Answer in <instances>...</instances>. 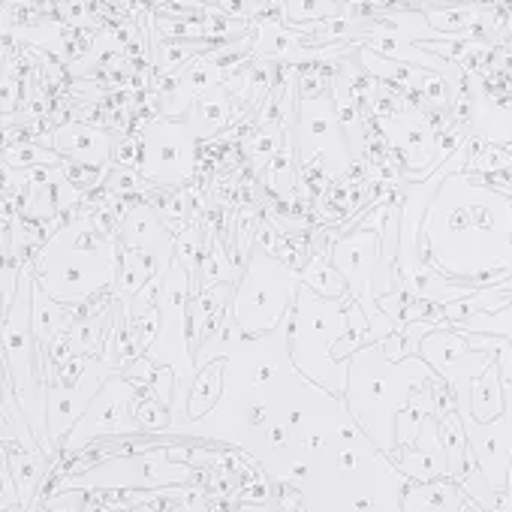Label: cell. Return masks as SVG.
I'll return each mask as SVG.
<instances>
[{"label":"cell","mask_w":512,"mask_h":512,"mask_svg":"<svg viewBox=\"0 0 512 512\" xmlns=\"http://www.w3.org/2000/svg\"><path fill=\"white\" fill-rule=\"evenodd\" d=\"M419 235L425 260L452 284L482 290L512 278V196L449 178Z\"/></svg>","instance_id":"obj_1"},{"label":"cell","mask_w":512,"mask_h":512,"mask_svg":"<svg viewBox=\"0 0 512 512\" xmlns=\"http://www.w3.org/2000/svg\"><path fill=\"white\" fill-rule=\"evenodd\" d=\"M293 485L308 512H404L410 476L365 434L305 449V473Z\"/></svg>","instance_id":"obj_2"},{"label":"cell","mask_w":512,"mask_h":512,"mask_svg":"<svg viewBox=\"0 0 512 512\" xmlns=\"http://www.w3.org/2000/svg\"><path fill=\"white\" fill-rule=\"evenodd\" d=\"M440 374L422 356L392 359L383 341L365 344L347 356V410L356 425L374 440L389 458L398 452L395 425L401 410L410 404L413 392Z\"/></svg>","instance_id":"obj_3"},{"label":"cell","mask_w":512,"mask_h":512,"mask_svg":"<svg viewBox=\"0 0 512 512\" xmlns=\"http://www.w3.org/2000/svg\"><path fill=\"white\" fill-rule=\"evenodd\" d=\"M353 299H323L299 281L296 305L290 311V356L293 365L332 395L347 392V359H335V347L350 332Z\"/></svg>","instance_id":"obj_4"},{"label":"cell","mask_w":512,"mask_h":512,"mask_svg":"<svg viewBox=\"0 0 512 512\" xmlns=\"http://www.w3.org/2000/svg\"><path fill=\"white\" fill-rule=\"evenodd\" d=\"M40 287L61 305L79 302L103 290L115 275L112 244H94V232L67 229L40 253Z\"/></svg>","instance_id":"obj_5"},{"label":"cell","mask_w":512,"mask_h":512,"mask_svg":"<svg viewBox=\"0 0 512 512\" xmlns=\"http://www.w3.org/2000/svg\"><path fill=\"white\" fill-rule=\"evenodd\" d=\"M296 281L287 269H281L269 253H256L250 260V272L232 299V320L235 326L256 338L269 335L284 326V317L296 305Z\"/></svg>","instance_id":"obj_6"},{"label":"cell","mask_w":512,"mask_h":512,"mask_svg":"<svg viewBox=\"0 0 512 512\" xmlns=\"http://www.w3.org/2000/svg\"><path fill=\"white\" fill-rule=\"evenodd\" d=\"M46 368H49L46 377H52L46 389V425H49V440L55 446L73 431V425L82 419L88 404L97 398V392L115 377V368L109 356L97 359L88 353L73 356L58 368L46 356Z\"/></svg>","instance_id":"obj_7"},{"label":"cell","mask_w":512,"mask_h":512,"mask_svg":"<svg viewBox=\"0 0 512 512\" xmlns=\"http://www.w3.org/2000/svg\"><path fill=\"white\" fill-rule=\"evenodd\" d=\"M193 479L187 464L169 461V449H157L148 455L109 458L103 464L88 467L85 473H67L55 491H106V488H163L184 485Z\"/></svg>","instance_id":"obj_8"},{"label":"cell","mask_w":512,"mask_h":512,"mask_svg":"<svg viewBox=\"0 0 512 512\" xmlns=\"http://www.w3.org/2000/svg\"><path fill=\"white\" fill-rule=\"evenodd\" d=\"M377 253H380L377 250V232L362 229L350 238H341L332 247V266L344 278L347 293L359 305V311L365 314L368 326H374V341H383L386 335H395L401 329L395 326V320H386L374 302V281L371 278L377 269Z\"/></svg>","instance_id":"obj_9"},{"label":"cell","mask_w":512,"mask_h":512,"mask_svg":"<svg viewBox=\"0 0 512 512\" xmlns=\"http://www.w3.org/2000/svg\"><path fill=\"white\" fill-rule=\"evenodd\" d=\"M133 401H136V383L127 374H115L97 392V398L88 404V410L73 425V431L64 437V449L82 452V446H88L91 440L136 431L139 422H136V404Z\"/></svg>","instance_id":"obj_10"},{"label":"cell","mask_w":512,"mask_h":512,"mask_svg":"<svg viewBox=\"0 0 512 512\" xmlns=\"http://www.w3.org/2000/svg\"><path fill=\"white\" fill-rule=\"evenodd\" d=\"M467 431V443L491 491H506L512 470V380H503V413L491 422H476L470 410H455Z\"/></svg>","instance_id":"obj_11"},{"label":"cell","mask_w":512,"mask_h":512,"mask_svg":"<svg viewBox=\"0 0 512 512\" xmlns=\"http://www.w3.org/2000/svg\"><path fill=\"white\" fill-rule=\"evenodd\" d=\"M193 133L187 124L157 121L145 139V160L142 172L148 181L178 184L193 169Z\"/></svg>","instance_id":"obj_12"},{"label":"cell","mask_w":512,"mask_h":512,"mask_svg":"<svg viewBox=\"0 0 512 512\" xmlns=\"http://www.w3.org/2000/svg\"><path fill=\"white\" fill-rule=\"evenodd\" d=\"M440 416H428L416 443L398 449L392 455L395 467L401 473H407L416 482H431V479H449V461H446V449L440 440V428H437Z\"/></svg>","instance_id":"obj_13"},{"label":"cell","mask_w":512,"mask_h":512,"mask_svg":"<svg viewBox=\"0 0 512 512\" xmlns=\"http://www.w3.org/2000/svg\"><path fill=\"white\" fill-rule=\"evenodd\" d=\"M52 151H58L64 160H76V163H85V166H97L103 169L106 166V157L112 151V142L103 130L85 124V121H73V124H64L52 133L49 139Z\"/></svg>","instance_id":"obj_14"},{"label":"cell","mask_w":512,"mask_h":512,"mask_svg":"<svg viewBox=\"0 0 512 512\" xmlns=\"http://www.w3.org/2000/svg\"><path fill=\"white\" fill-rule=\"evenodd\" d=\"M467 494L455 479H410L404 491V512H464Z\"/></svg>","instance_id":"obj_15"},{"label":"cell","mask_w":512,"mask_h":512,"mask_svg":"<svg viewBox=\"0 0 512 512\" xmlns=\"http://www.w3.org/2000/svg\"><path fill=\"white\" fill-rule=\"evenodd\" d=\"M229 121V91L226 85H217L193 100V109L187 115V127L196 139L214 136Z\"/></svg>","instance_id":"obj_16"},{"label":"cell","mask_w":512,"mask_h":512,"mask_svg":"<svg viewBox=\"0 0 512 512\" xmlns=\"http://www.w3.org/2000/svg\"><path fill=\"white\" fill-rule=\"evenodd\" d=\"M500 413H503V377L494 362L470 383V416L476 422H491Z\"/></svg>","instance_id":"obj_17"},{"label":"cell","mask_w":512,"mask_h":512,"mask_svg":"<svg viewBox=\"0 0 512 512\" xmlns=\"http://www.w3.org/2000/svg\"><path fill=\"white\" fill-rule=\"evenodd\" d=\"M223 359H214L208 365H202V371L196 374L193 380V389H190V401H187V416L190 419H202L214 404H217V386H223Z\"/></svg>","instance_id":"obj_18"},{"label":"cell","mask_w":512,"mask_h":512,"mask_svg":"<svg viewBox=\"0 0 512 512\" xmlns=\"http://www.w3.org/2000/svg\"><path fill=\"white\" fill-rule=\"evenodd\" d=\"M61 302L52 299L40 284H34V335L40 341V347H49L52 341L61 338L64 332V320H61Z\"/></svg>","instance_id":"obj_19"},{"label":"cell","mask_w":512,"mask_h":512,"mask_svg":"<svg viewBox=\"0 0 512 512\" xmlns=\"http://www.w3.org/2000/svg\"><path fill=\"white\" fill-rule=\"evenodd\" d=\"M461 335H491V338H506L512 347V296L500 311H476L473 317L461 320L458 326Z\"/></svg>","instance_id":"obj_20"},{"label":"cell","mask_w":512,"mask_h":512,"mask_svg":"<svg viewBox=\"0 0 512 512\" xmlns=\"http://www.w3.org/2000/svg\"><path fill=\"white\" fill-rule=\"evenodd\" d=\"M338 0H284L287 22H329L338 19Z\"/></svg>","instance_id":"obj_21"},{"label":"cell","mask_w":512,"mask_h":512,"mask_svg":"<svg viewBox=\"0 0 512 512\" xmlns=\"http://www.w3.org/2000/svg\"><path fill=\"white\" fill-rule=\"evenodd\" d=\"M7 157V166L10 169H34V166H55V163H64L58 151L52 148H40V145H10L4 151Z\"/></svg>","instance_id":"obj_22"},{"label":"cell","mask_w":512,"mask_h":512,"mask_svg":"<svg viewBox=\"0 0 512 512\" xmlns=\"http://www.w3.org/2000/svg\"><path fill=\"white\" fill-rule=\"evenodd\" d=\"M208 49V43H184V40H166L163 46H160V64L166 67V70H175L178 64H187L196 52H205Z\"/></svg>","instance_id":"obj_23"},{"label":"cell","mask_w":512,"mask_h":512,"mask_svg":"<svg viewBox=\"0 0 512 512\" xmlns=\"http://www.w3.org/2000/svg\"><path fill=\"white\" fill-rule=\"evenodd\" d=\"M293 169H296V163H293V142H287V148H284L281 154L272 157L269 178H266L269 187H272V190H287L290 181H293Z\"/></svg>","instance_id":"obj_24"},{"label":"cell","mask_w":512,"mask_h":512,"mask_svg":"<svg viewBox=\"0 0 512 512\" xmlns=\"http://www.w3.org/2000/svg\"><path fill=\"white\" fill-rule=\"evenodd\" d=\"M58 166H61V175H64L76 190H88V187L100 184V178H103V169L85 166V163H76V160H64V163H58Z\"/></svg>","instance_id":"obj_25"},{"label":"cell","mask_w":512,"mask_h":512,"mask_svg":"<svg viewBox=\"0 0 512 512\" xmlns=\"http://www.w3.org/2000/svg\"><path fill=\"white\" fill-rule=\"evenodd\" d=\"M115 160H118L124 169L142 166V160H145V139H130V136H124V139L115 145Z\"/></svg>","instance_id":"obj_26"},{"label":"cell","mask_w":512,"mask_h":512,"mask_svg":"<svg viewBox=\"0 0 512 512\" xmlns=\"http://www.w3.org/2000/svg\"><path fill=\"white\" fill-rule=\"evenodd\" d=\"M278 145H281V133L278 130H266L260 136H253L250 154H253L256 163H263V160H272L278 154Z\"/></svg>","instance_id":"obj_27"},{"label":"cell","mask_w":512,"mask_h":512,"mask_svg":"<svg viewBox=\"0 0 512 512\" xmlns=\"http://www.w3.org/2000/svg\"><path fill=\"white\" fill-rule=\"evenodd\" d=\"M473 22H476V16L467 13V10H449V13H434L431 16V25H437L443 31H461V28H467Z\"/></svg>","instance_id":"obj_28"},{"label":"cell","mask_w":512,"mask_h":512,"mask_svg":"<svg viewBox=\"0 0 512 512\" xmlns=\"http://www.w3.org/2000/svg\"><path fill=\"white\" fill-rule=\"evenodd\" d=\"M43 512H82V494L79 491H55Z\"/></svg>","instance_id":"obj_29"},{"label":"cell","mask_w":512,"mask_h":512,"mask_svg":"<svg viewBox=\"0 0 512 512\" xmlns=\"http://www.w3.org/2000/svg\"><path fill=\"white\" fill-rule=\"evenodd\" d=\"M145 181L136 175V172H130V169H124V172H115L112 175V187L118 190V193H130V190H139Z\"/></svg>","instance_id":"obj_30"},{"label":"cell","mask_w":512,"mask_h":512,"mask_svg":"<svg viewBox=\"0 0 512 512\" xmlns=\"http://www.w3.org/2000/svg\"><path fill=\"white\" fill-rule=\"evenodd\" d=\"M10 4H19L22 7V4H34V0H10Z\"/></svg>","instance_id":"obj_31"}]
</instances>
